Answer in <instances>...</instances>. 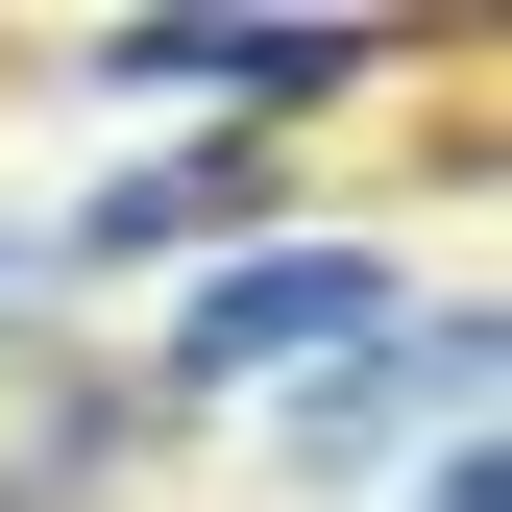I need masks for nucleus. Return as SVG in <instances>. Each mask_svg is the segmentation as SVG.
Masks as SVG:
<instances>
[{
    "label": "nucleus",
    "mask_w": 512,
    "mask_h": 512,
    "mask_svg": "<svg viewBox=\"0 0 512 512\" xmlns=\"http://www.w3.org/2000/svg\"><path fill=\"white\" fill-rule=\"evenodd\" d=\"M317 342H342V366L391 342V269H366V244H244V269L147 342V391H293Z\"/></svg>",
    "instance_id": "nucleus-1"
},
{
    "label": "nucleus",
    "mask_w": 512,
    "mask_h": 512,
    "mask_svg": "<svg viewBox=\"0 0 512 512\" xmlns=\"http://www.w3.org/2000/svg\"><path fill=\"white\" fill-rule=\"evenodd\" d=\"M98 74H122V98H244V122H293V98L366 74V25H98Z\"/></svg>",
    "instance_id": "nucleus-2"
},
{
    "label": "nucleus",
    "mask_w": 512,
    "mask_h": 512,
    "mask_svg": "<svg viewBox=\"0 0 512 512\" xmlns=\"http://www.w3.org/2000/svg\"><path fill=\"white\" fill-rule=\"evenodd\" d=\"M415 415H439V439H464V415H488V317H415V342H391V366H342V391H317V415H293V464H366V439H415Z\"/></svg>",
    "instance_id": "nucleus-3"
},
{
    "label": "nucleus",
    "mask_w": 512,
    "mask_h": 512,
    "mask_svg": "<svg viewBox=\"0 0 512 512\" xmlns=\"http://www.w3.org/2000/svg\"><path fill=\"white\" fill-rule=\"evenodd\" d=\"M269 220V147H171V171H122V196H74V269H147V244H244Z\"/></svg>",
    "instance_id": "nucleus-4"
},
{
    "label": "nucleus",
    "mask_w": 512,
    "mask_h": 512,
    "mask_svg": "<svg viewBox=\"0 0 512 512\" xmlns=\"http://www.w3.org/2000/svg\"><path fill=\"white\" fill-rule=\"evenodd\" d=\"M415 512H488V464H439V488H415Z\"/></svg>",
    "instance_id": "nucleus-5"
},
{
    "label": "nucleus",
    "mask_w": 512,
    "mask_h": 512,
    "mask_svg": "<svg viewBox=\"0 0 512 512\" xmlns=\"http://www.w3.org/2000/svg\"><path fill=\"white\" fill-rule=\"evenodd\" d=\"M0 293H25V244H0Z\"/></svg>",
    "instance_id": "nucleus-6"
}]
</instances>
